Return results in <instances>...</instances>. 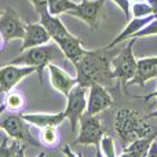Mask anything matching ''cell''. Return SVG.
Masks as SVG:
<instances>
[{
	"label": "cell",
	"instance_id": "1",
	"mask_svg": "<svg viewBox=\"0 0 157 157\" xmlns=\"http://www.w3.org/2000/svg\"><path fill=\"white\" fill-rule=\"evenodd\" d=\"M116 48H98L94 51H86L80 61L75 65L77 72V84L88 88L92 84H110L114 80L112 72V59L117 54Z\"/></svg>",
	"mask_w": 157,
	"mask_h": 157
},
{
	"label": "cell",
	"instance_id": "2",
	"mask_svg": "<svg viewBox=\"0 0 157 157\" xmlns=\"http://www.w3.org/2000/svg\"><path fill=\"white\" fill-rule=\"evenodd\" d=\"M114 127L121 138L123 145L128 146L131 142L141 138H146L153 134V127L146 121V119L139 116L138 112L131 109H120L116 113L114 119Z\"/></svg>",
	"mask_w": 157,
	"mask_h": 157
},
{
	"label": "cell",
	"instance_id": "3",
	"mask_svg": "<svg viewBox=\"0 0 157 157\" xmlns=\"http://www.w3.org/2000/svg\"><path fill=\"white\" fill-rule=\"evenodd\" d=\"M0 128L6 131L8 136L14 141L22 142L25 145L40 146V142L36 141L29 128V123L25 121L22 114H3L0 119Z\"/></svg>",
	"mask_w": 157,
	"mask_h": 157
},
{
	"label": "cell",
	"instance_id": "4",
	"mask_svg": "<svg viewBox=\"0 0 157 157\" xmlns=\"http://www.w3.org/2000/svg\"><path fill=\"white\" fill-rule=\"evenodd\" d=\"M136 39H131L128 41L127 47L120 50L112 59V72H113V77L120 80L124 86L134 77L136 71V59L134 57L132 46L135 43Z\"/></svg>",
	"mask_w": 157,
	"mask_h": 157
},
{
	"label": "cell",
	"instance_id": "5",
	"mask_svg": "<svg viewBox=\"0 0 157 157\" xmlns=\"http://www.w3.org/2000/svg\"><path fill=\"white\" fill-rule=\"evenodd\" d=\"M87 87L83 86H76L71 90L68 94V102H66V108L63 110L65 113V119L69 120L72 128V134L76 132L77 124L80 121V117L84 114L87 108Z\"/></svg>",
	"mask_w": 157,
	"mask_h": 157
},
{
	"label": "cell",
	"instance_id": "6",
	"mask_svg": "<svg viewBox=\"0 0 157 157\" xmlns=\"http://www.w3.org/2000/svg\"><path fill=\"white\" fill-rule=\"evenodd\" d=\"M55 57V50L50 46H39L32 47L25 51H22L18 57L13 58L10 61L11 65H21L24 63L25 66H35L43 71L44 66L48 65V62Z\"/></svg>",
	"mask_w": 157,
	"mask_h": 157
},
{
	"label": "cell",
	"instance_id": "7",
	"mask_svg": "<svg viewBox=\"0 0 157 157\" xmlns=\"http://www.w3.org/2000/svg\"><path fill=\"white\" fill-rule=\"evenodd\" d=\"M80 131L75 141V145H95L97 146L102 136L105 135L103 127L97 116H88L84 113L80 117Z\"/></svg>",
	"mask_w": 157,
	"mask_h": 157
},
{
	"label": "cell",
	"instance_id": "8",
	"mask_svg": "<svg viewBox=\"0 0 157 157\" xmlns=\"http://www.w3.org/2000/svg\"><path fill=\"white\" fill-rule=\"evenodd\" d=\"M35 72L40 73L41 69L35 66H17L11 63L0 68V92H10L22 78Z\"/></svg>",
	"mask_w": 157,
	"mask_h": 157
},
{
	"label": "cell",
	"instance_id": "9",
	"mask_svg": "<svg viewBox=\"0 0 157 157\" xmlns=\"http://www.w3.org/2000/svg\"><path fill=\"white\" fill-rule=\"evenodd\" d=\"M0 35L4 43L14 39H22L25 35V25L13 8H7L0 15Z\"/></svg>",
	"mask_w": 157,
	"mask_h": 157
},
{
	"label": "cell",
	"instance_id": "10",
	"mask_svg": "<svg viewBox=\"0 0 157 157\" xmlns=\"http://www.w3.org/2000/svg\"><path fill=\"white\" fill-rule=\"evenodd\" d=\"M88 98H87L86 113L88 116H97L98 113L106 110L112 106L113 99L108 90L101 84H92L88 87Z\"/></svg>",
	"mask_w": 157,
	"mask_h": 157
},
{
	"label": "cell",
	"instance_id": "11",
	"mask_svg": "<svg viewBox=\"0 0 157 157\" xmlns=\"http://www.w3.org/2000/svg\"><path fill=\"white\" fill-rule=\"evenodd\" d=\"M105 2L106 0H92V2L91 0H81L80 4H77V7L75 10L69 11L68 14L83 19L84 22L90 25L91 29H97L98 19L101 17Z\"/></svg>",
	"mask_w": 157,
	"mask_h": 157
},
{
	"label": "cell",
	"instance_id": "12",
	"mask_svg": "<svg viewBox=\"0 0 157 157\" xmlns=\"http://www.w3.org/2000/svg\"><path fill=\"white\" fill-rule=\"evenodd\" d=\"M52 40H54L55 43H57V46L61 48V51L65 55L66 59L71 61L73 65H76L87 51V50H84L83 47H81V41L72 35L54 37Z\"/></svg>",
	"mask_w": 157,
	"mask_h": 157
},
{
	"label": "cell",
	"instance_id": "13",
	"mask_svg": "<svg viewBox=\"0 0 157 157\" xmlns=\"http://www.w3.org/2000/svg\"><path fill=\"white\" fill-rule=\"evenodd\" d=\"M50 35L47 33V30L44 29V26L37 22V24H28L25 25V35L22 37V46H21V52L25 51L28 48L32 47H39L44 46L48 43Z\"/></svg>",
	"mask_w": 157,
	"mask_h": 157
},
{
	"label": "cell",
	"instance_id": "14",
	"mask_svg": "<svg viewBox=\"0 0 157 157\" xmlns=\"http://www.w3.org/2000/svg\"><path fill=\"white\" fill-rule=\"evenodd\" d=\"M157 77V57L142 58L136 61V71L134 77L127 84H139L145 86L146 81Z\"/></svg>",
	"mask_w": 157,
	"mask_h": 157
},
{
	"label": "cell",
	"instance_id": "15",
	"mask_svg": "<svg viewBox=\"0 0 157 157\" xmlns=\"http://www.w3.org/2000/svg\"><path fill=\"white\" fill-rule=\"evenodd\" d=\"M47 68H48V73H50V78H51L52 87H54L57 91H59L62 95L68 97L71 90L77 84L76 77L75 78L71 77L63 69H61L59 66L54 65V63H48Z\"/></svg>",
	"mask_w": 157,
	"mask_h": 157
},
{
	"label": "cell",
	"instance_id": "16",
	"mask_svg": "<svg viewBox=\"0 0 157 157\" xmlns=\"http://www.w3.org/2000/svg\"><path fill=\"white\" fill-rule=\"evenodd\" d=\"M25 121L29 124L36 125L39 128L50 127V125H59L61 123L65 120V113L63 112H58V113H25L22 114Z\"/></svg>",
	"mask_w": 157,
	"mask_h": 157
},
{
	"label": "cell",
	"instance_id": "17",
	"mask_svg": "<svg viewBox=\"0 0 157 157\" xmlns=\"http://www.w3.org/2000/svg\"><path fill=\"white\" fill-rule=\"evenodd\" d=\"M155 18H157V15H155V14H150V15H147V17H142V18H134L132 21L127 25V28H124V30H123L116 39H113L106 47H108V48H114L117 44L125 41L127 39H131L134 33L141 30L142 28L146 26V25L149 24V22H152Z\"/></svg>",
	"mask_w": 157,
	"mask_h": 157
},
{
	"label": "cell",
	"instance_id": "18",
	"mask_svg": "<svg viewBox=\"0 0 157 157\" xmlns=\"http://www.w3.org/2000/svg\"><path fill=\"white\" fill-rule=\"evenodd\" d=\"M39 17H40V24L44 26V29L47 30V33L50 35L51 39L71 35V33L68 32V29L65 28V25L62 24V21H61L57 15H51V14L48 13V10L41 13Z\"/></svg>",
	"mask_w": 157,
	"mask_h": 157
},
{
	"label": "cell",
	"instance_id": "19",
	"mask_svg": "<svg viewBox=\"0 0 157 157\" xmlns=\"http://www.w3.org/2000/svg\"><path fill=\"white\" fill-rule=\"evenodd\" d=\"M77 4L72 0H47V10L51 15H59V14L75 10Z\"/></svg>",
	"mask_w": 157,
	"mask_h": 157
},
{
	"label": "cell",
	"instance_id": "20",
	"mask_svg": "<svg viewBox=\"0 0 157 157\" xmlns=\"http://www.w3.org/2000/svg\"><path fill=\"white\" fill-rule=\"evenodd\" d=\"M40 138H41V142H43L46 146L54 147L55 145L58 144V141H59V135H58L57 127H54V125H50V127L41 128Z\"/></svg>",
	"mask_w": 157,
	"mask_h": 157
},
{
	"label": "cell",
	"instance_id": "21",
	"mask_svg": "<svg viewBox=\"0 0 157 157\" xmlns=\"http://www.w3.org/2000/svg\"><path fill=\"white\" fill-rule=\"evenodd\" d=\"M6 108L10 110H21L25 106V97L21 91H11L6 98Z\"/></svg>",
	"mask_w": 157,
	"mask_h": 157
},
{
	"label": "cell",
	"instance_id": "22",
	"mask_svg": "<svg viewBox=\"0 0 157 157\" xmlns=\"http://www.w3.org/2000/svg\"><path fill=\"white\" fill-rule=\"evenodd\" d=\"M21 146V142L18 141H11L10 136H4L0 144V157H14L17 150Z\"/></svg>",
	"mask_w": 157,
	"mask_h": 157
},
{
	"label": "cell",
	"instance_id": "23",
	"mask_svg": "<svg viewBox=\"0 0 157 157\" xmlns=\"http://www.w3.org/2000/svg\"><path fill=\"white\" fill-rule=\"evenodd\" d=\"M131 13H132L134 18H142V17L153 14V10L146 2H135L131 6Z\"/></svg>",
	"mask_w": 157,
	"mask_h": 157
},
{
	"label": "cell",
	"instance_id": "24",
	"mask_svg": "<svg viewBox=\"0 0 157 157\" xmlns=\"http://www.w3.org/2000/svg\"><path fill=\"white\" fill-rule=\"evenodd\" d=\"M101 152L105 157H116V149H114V142L110 136H102V139L98 144Z\"/></svg>",
	"mask_w": 157,
	"mask_h": 157
},
{
	"label": "cell",
	"instance_id": "25",
	"mask_svg": "<svg viewBox=\"0 0 157 157\" xmlns=\"http://www.w3.org/2000/svg\"><path fill=\"white\" fill-rule=\"evenodd\" d=\"M150 35H157V18H155L152 22H149L141 30L134 33L131 39H138V37H144V36H150Z\"/></svg>",
	"mask_w": 157,
	"mask_h": 157
},
{
	"label": "cell",
	"instance_id": "26",
	"mask_svg": "<svg viewBox=\"0 0 157 157\" xmlns=\"http://www.w3.org/2000/svg\"><path fill=\"white\" fill-rule=\"evenodd\" d=\"M113 3H116V6H119V8L125 14L127 18H130L131 14V3L130 0H113Z\"/></svg>",
	"mask_w": 157,
	"mask_h": 157
},
{
	"label": "cell",
	"instance_id": "27",
	"mask_svg": "<svg viewBox=\"0 0 157 157\" xmlns=\"http://www.w3.org/2000/svg\"><path fill=\"white\" fill-rule=\"evenodd\" d=\"M33 4V7H35L36 13L40 15L41 13H44V11H47V0H30Z\"/></svg>",
	"mask_w": 157,
	"mask_h": 157
},
{
	"label": "cell",
	"instance_id": "28",
	"mask_svg": "<svg viewBox=\"0 0 157 157\" xmlns=\"http://www.w3.org/2000/svg\"><path fill=\"white\" fill-rule=\"evenodd\" d=\"M146 157H157V139L150 144L149 149H147L146 152Z\"/></svg>",
	"mask_w": 157,
	"mask_h": 157
},
{
	"label": "cell",
	"instance_id": "29",
	"mask_svg": "<svg viewBox=\"0 0 157 157\" xmlns=\"http://www.w3.org/2000/svg\"><path fill=\"white\" fill-rule=\"evenodd\" d=\"M144 155L145 153H139V152H135V150H124L120 157H142Z\"/></svg>",
	"mask_w": 157,
	"mask_h": 157
},
{
	"label": "cell",
	"instance_id": "30",
	"mask_svg": "<svg viewBox=\"0 0 157 157\" xmlns=\"http://www.w3.org/2000/svg\"><path fill=\"white\" fill-rule=\"evenodd\" d=\"M62 152H63V155H65L66 157H78V156H76L73 152H72V149H71V146H69V145H66V146L63 147Z\"/></svg>",
	"mask_w": 157,
	"mask_h": 157
},
{
	"label": "cell",
	"instance_id": "31",
	"mask_svg": "<svg viewBox=\"0 0 157 157\" xmlns=\"http://www.w3.org/2000/svg\"><path fill=\"white\" fill-rule=\"evenodd\" d=\"M146 3L150 6V7H152L153 14L157 15V0H146Z\"/></svg>",
	"mask_w": 157,
	"mask_h": 157
},
{
	"label": "cell",
	"instance_id": "32",
	"mask_svg": "<svg viewBox=\"0 0 157 157\" xmlns=\"http://www.w3.org/2000/svg\"><path fill=\"white\" fill-rule=\"evenodd\" d=\"M14 157H25V146H24V145H21V146H19V149L17 150V153L14 155Z\"/></svg>",
	"mask_w": 157,
	"mask_h": 157
},
{
	"label": "cell",
	"instance_id": "33",
	"mask_svg": "<svg viewBox=\"0 0 157 157\" xmlns=\"http://www.w3.org/2000/svg\"><path fill=\"white\" fill-rule=\"evenodd\" d=\"M142 98H144V99H145V101H149V99H152V98H156V99H157V90H156V91H155V92H153V94H149V95H145V97H142Z\"/></svg>",
	"mask_w": 157,
	"mask_h": 157
},
{
	"label": "cell",
	"instance_id": "34",
	"mask_svg": "<svg viewBox=\"0 0 157 157\" xmlns=\"http://www.w3.org/2000/svg\"><path fill=\"white\" fill-rule=\"evenodd\" d=\"M95 157H105L102 155V152H101V149H99V146L97 145V150H95Z\"/></svg>",
	"mask_w": 157,
	"mask_h": 157
},
{
	"label": "cell",
	"instance_id": "35",
	"mask_svg": "<svg viewBox=\"0 0 157 157\" xmlns=\"http://www.w3.org/2000/svg\"><path fill=\"white\" fill-rule=\"evenodd\" d=\"M6 109H7V108H6V103H3V105H0V116H2V114L6 112Z\"/></svg>",
	"mask_w": 157,
	"mask_h": 157
},
{
	"label": "cell",
	"instance_id": "36",
	"mask_svg": "<svg viewBox=\"0 0 157 157\" xmlns=\"http://www.w3.org/2000/svg\"><path fill=\"white\" fill-rule=\"evenodd\" d=\"M147 117H157V109H156V110H153L152 113L147 114Z\"/></svg>",
	"mask_w": 157,
	"mask_h": 157
},
{
	"label": "cell",
	"instance_id": "37",
	"mask_svg": "<svg viewBox=\"0 0 157 157\" xmlns=\"http://www.w3.org/2000/svg\"><path fill=\"white\" fill-rule=\"evenodd\" d=\"M3 46H4V40H3L2 35H0V50H2V48H3Z\"/></svg>",
	"mask_w": 157,
	"mask_h": 157
},
{
	"label": "cell",
	"instance_id": "38",
	"mask_svg": "<svg viewBox=\"0 0 157 157\" xmlns=\"http://www.w3.org/2000/svg\"><path fill=\"white\" fill-rule=\"evenodd\" d=\"M37 157H46V153H44V152H41V153H40V155H39Z\"/></svg>",
	"mask_w": 157,
	"mask_h": 157
},
{
	"label": "cell",
	"instance_id": "39",
	"mask_svg": "<svg viewBox=\"0 0 157 157\" xmlns=\"http://www.w3.org/2000/svg\"><path fill=\"white\" fill-rule=\"evenodd\" d=\"M134 2H146V0H134Z\"/></svg>",
	"mask_w": 157,
	"mask_h": 157
},
{
	"label": "cell",
	"instance_id": "40",
	"mask_svg": "<svg viewBox=\"0 0 157 157\" xmlns=\"http://www.w3.org/2000/svg\"><path fill=\"white\" fill-rule=\"evenodd\" d=\"M142 157H146V153H145V155H144V156H142Z\"/></svg>",
	"mask_w": 157,
	"mask_h": 157
},
{
	"label": "cell",
	"instance_id": "41",
	"mask_svg": "<svg viewBox=\"0 0 157 157\" xmlns=\"http://www.w3.org/2000/svg\"><path fill=\"white\" fill-rule=\"evenodd\" d=\"M2 13H3V11H0V15H2Z\"/></svg>",
	"mask_w": 157,
	"mask_h": 157
}]
</instances>
